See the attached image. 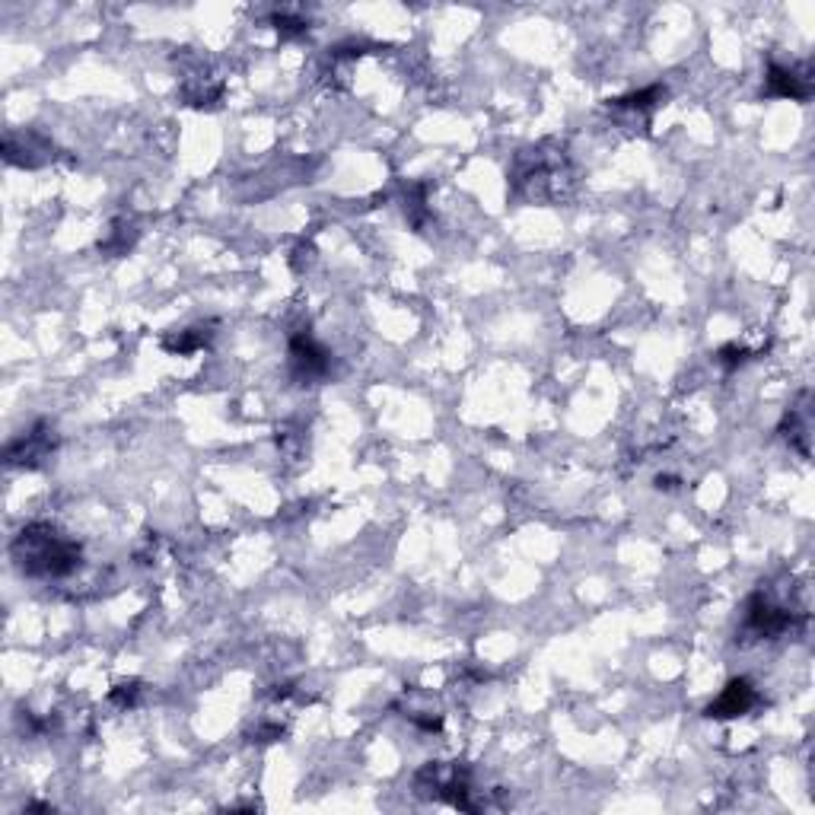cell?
Segmentation results:
<instances>
[{"label": "cell", "mask_w": 815, "mask_h": 815, "mask_svg": "<svg viewBox=\"0 0 815 815\" xmlns=\"http://www.w3.org/2000/svg\"><path fill=\"white\" fill-rule=\"evenodd\" d=\"M663 96L660 86H650V90H640V93H631V96H624V99H615V106L621 109H650L656 106V99Z\"/></svg>", "instance_id": "cell-8"}, {"label": "cell", "mask_w": 815, "mask_h": 815, "mask_svg": "<svg viewBox=\"0 0 815 815\" xmlns=\"http://www.w3.org/2000/svg\"><path fill=\"white\" fill-rule=\"evenodd\" d=\"M207 341H211V332H207V328H185V332L166 338V351H172V354H192V351L204 348Z\"/></svg>", "instance_id": "cell-7"}, {"label": "cell", "mask_w": 815, "mask_h": 815, "mask_svg": "<svg viewBox=\"0 0 815 815\" xmlns=\"http://www.w3.org/2000/svg\"><path fill=\"white\" fill-rule=\"evenodd\" d=\"M274 23H277V32H281V36H300V32H306V20H300V16H293V13H277Z\"/></svg>", "instance_id": "cell-9"}, {"label": "cell", "mask_w": 815, "mask_h": 815, "mask_svg": "<svg viewBox=\"0 0 815 815\" xmlns=\"http://www.w3.org/2000/svg\"><path fill=\"white\" fill-rule=\"evenodd\" d=\"M290 360H293V370H297L303 379H316L328 370V354L325 348H319L316 341H312L309 335H300V338H293L290 344Z\"/></svg>", "instance_id": "cell-5"}, {"label": "cell", "mask_w": 815, "mask_h": 815, "mask_svg": "<svg viewBox=\"0 0 815 815\" xmlns=\"http://www.w3.org/2000/svg\"><path fill=\"white\" fill-rule=\"evenodd\" d=\"M768 93L771 96H790V99H806L809 96V77L790 67H771L768 74Z\"/></svg>", "instance_id": "cell-6"}, {"label": "cell", "mask_w": 815, "mask_h": 815, "mask_svg": "<svg viewBox=\"0 0 815 815\" xmlns=\"http://www.w3.org/2000/svg\"><path fill=\"white\" fill-rule=\"evenodd\" d=\"M755 688L745 682V679H736L723 688V695L707 707V717H717V720H730V717H739L745 710H752L755 704Z\"/></svg>", "instance_id": "cell-4"}, {"label": "cell", "mask_w": 815, "mask_h": 815, "mask_svg": "<svg viewBox=\"0 0 815 815\" xmlns=\"http://www.w3.org/2000/svg\"><path fill=\"white\" fill-rule=\"evenodd\" d=\"M793 624V612L787 605H777L771 596H755L749 602V618H745V628L755 631L758 637H777L784 634Z\"/></svg>", "instance_id": "cell-2"}, {"label": "cell", "mask_w": 815, "mask_h": 815, "mask_svg": "<svg viewBox=\"0 0 815 815\" xmlns=\"http://www.w3.org/2000/svg\"><path fill=\"white\" fill-rule=\"evenodd\" d=\"M51 446H55V437H51V430L45 424H39L32 433H23L20 440H13L7 446V462L10 465H39L51 453Z\"/></svg>", "instance_id": "cell-3"}, {"label": "cell", "mask_w": 815, "mask_h": 815, "mask_svg": "<svg viewBox=\"0 0 815 815\" xmlns=\"http://www.w3.org/2000/svg\"><path fill=\"white\" fill-rule=\"evenodd\" d=\"M10 554L26 577L58 580L80 567V545L48 523H29L13 539Z\"/></svg>", "instance_id": "cell-1"}]
</instances>
